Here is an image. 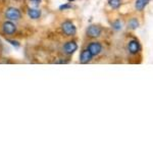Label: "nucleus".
I'll list each match as a JSON object with an SVG mask.
<instances>
[{"instance_id":"nucleus-11","label":"nucleus","mask_w":153,"mask_h":153,"mask_svg":"<svg viewBox=\"0 0 153 153\" xmlns=\"http://www.w3.org/2000/svg\"><path fill=\"white\" fill-rule=\"evenodd\" d=\"M124 22L120 19H115V21L111 22V29L114 30L115 32H120L124 29Z\"/></svg>"},{"instance_id":"nucleus-14","label":"nucleus","mask_w":153,"mask_h":153,"mask_svg":"<svg viewBox=\"0 0 153 153\" xmlns=\"http://www.w3.org/2000/svg\"><path fill=\"white\" fill-rule=\"evenodd\" d=\"M30 3L34 6H39V4L41 3V0H30Z\"/></svg>"},{"instance_id":"nucleus-3","label":"nucleus","mask_w":153,"mask_h":153,"mask_svg":"<svg viewBox=\"0 0 153 153\" xmlns=\"http://www.w3.org/2000/svg\"><path fill=\"white\" fill-rule=\"evenodd\" d=\"M61 30H62L63 34L68 37H73L76 34V28L75 24L71 21L63 22V23L61 24Z\"/></svg>"},{"instance_id":"nucleus-12","label":"nucleus","mask_w":153,"mask_h":153,"mask_svg":"<svg viewBox=\"0 0 153 153\" xmlns=\"http://www.w3.org/2000/svg\"><path fill=\"white\" fill-rule=\"evenodd\" d=\"M28 16L33 19H38L41 16V10H39L37 8H29Z\"/></svg>"},{"instance_id":"nucleus-10","label":"nucleus","mask_w":153,"mask_h":153,"mask_svg":"<svg viewBox=\"0 0 153 153\" xmlns=\"http://www.w3.org/2000/svg\"><path fill=\"white\" fill-rule=\"evenodd\" d=\"M150 0H136L135 1V9L137 11L141 12L145 9L148 4H149Z\"/></svg>"},{"instance_id":"nucleus-8","label":"nucleus","mask_w":153,"mask_h":153,"mask_svg":"<svg viewBox=\"0 0 153 153\" xmlns=\"http://www.w3.org/2000/svg\"><path fill=\"white\" fill-rule=\"evenodd\" d=\"M2 31L6 35H13L16 32V26L11 22H4L2 25Z\"/></svg>"},{"instance_id":"nucleus-6","label":"nucleus","mask_w":153,"mask_h":153,"mask_svg":"<svg viewBox=\"0 0 153 153\" xmlns=\"http://www.w3.org/2000/svg\"><path fill=\"white\" fill-rule=\"evenodd\" d=\"M78 50V44L75 41H68L62 46V51L66 55H71Z\"/></svg>"},{"instance_id":"nucleus-7","label":"nucleus","mask_w":153,"mask_h":153,"mask_svg":"<svg viewBox=\"0 0 153 153\" xmlns=\"http://www.w3.org/2000/svg\"><path fill=\"white\" fill-rule=\"evenodd\" d=\"M93 57H94L93 54L91 53L87 48H85V49H83L80 53V62L83 63V65H86V63L91 62Z\"/></svg>"},{"instance_id":"nucleus-15","label":"nucleus","mask_w":153,"mask_h":153,"mask_svg":"<svg viewBox=\"0 0 153 153\" xmlns=\"http://www.w3.org/2000/svg\"><path fill=\"white\" fill-rule=\"evenodd\" d=\"M70 8H71V4H65V5H61L60 7H59V9H60V10H65V9H70Z\"/></svg>"},{"instance_id":"nucleus-1","label":"nucleus","mask_w":153,"mask_h":153,"mask_svg":"<svg viewBox=\"0 0 153 153\" xmlns=\"http://www.w3.org/2000/svg\"><path fill=\"white\" fill-rule=\"evenodd\" d=\"M103 29L98 25H90L86 30V35L91 39H98L102 36Z\"/></svg>"},{"instance_id":"nucleus-13","label":"nucleus","mask_w":153,"mask_h":153,"mask_svg":"<svg viewBox=\"0 0 153 153\" xmlns=\"http://www.w3.org/2000/svg\"><path fill=\"white\" fill-rule=\"evenodd\" d=\"M107 4L113 10H117L122 6V0H107Z\"/></svg>"},{"instance_id":"nucleus-4","label":"nucleus","mask_w":153,"mask_h":153,"mask_svg":"<svg viewBox=\"0 0 153 153\" xmlns=\"http://www.w3.org/2000/svg\"><path fill=\"white\" fill-rule=\"evenodd\" d=\"M86 48H87L88 50L93 54V56H98L103 51V45L100 43L99 41L90 42Z\"/></svg>"},{"instance_id":"nucleus-9","label":"nucleus","mask_w":153,"mask_h":153,"mask_svg":"<svg viewBox=\"0 0 153 153\" xmlns=\"http://www.w3.org/2000/svg\"><path fill=\"white\" fill-rule=\"evenodd\" d=\"M140 27V22L138 18H136V16H133V18L129 19V21H128L127 23V28L131 30V31H135V30H137L138 28Z\"/></svg>"},{"instance_id":"nucleus-16","label":"nucleus","mask_w":153,"mask_h":153,"mask_svg":"<svg viewBox=\"0 0 153 153\" xmlns=\"http://www.w3.org/2000/svg\"><path fill=\"white\" fill-rule=\"evenodd\" d=\"M68 1H70V2H73V1H75V0H68Z\"/></svg>"},{"instance_id":"nucleus-2","label":"nucleus","mask_w":153,"mask_h":153,"mask_svg":"<svg viewBox=\"0 0 153 153\" xmlns=\"http://www.w3.org/2000/svg\"><path fill=\"white\" fill-rule=\"evenodd\" d=\"M127 51L131 55H137L141 51V44L137 39H131L127 44Z\"/></svg>"},{"instance_id":"nucleus-5","label":"nucleus","mask_w":153,"mask_h":153,"mask_svg":"<svg viewBox=\"0 0 153 153\" xmlns=\"http://www.w3.org/2000/svg\"><path fill=\"white\" fill-rule=\"evenodd\" d=\"M5 18L10 21H19L22 18V13L16 7H9L5 11Z\"/></svg>"}]
</instances>
